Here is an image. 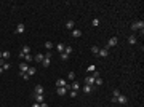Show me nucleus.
<instances>
[{
    "instance_id": "nucleus-12",
    "label": "nucleus",
    "mask_w": 144,
    "mask_h": 107,
    "mask_svg": "<svg viewBox=\"0 0 144 107\" xmlns=\"http://www.w3.org/2000/svg\"><path fill=\"white\" fill-rule=\"evenodd\" d=\"M27 69H29L27 62H21V64H19V72H27Z\"/></svg>"
},
{
    "instance_id": "nucleus-7",
    "label": "nucleus",
    "mask_w": 144,
    "mask_h": 107,
    "mask_svg": "<svg viewBox=\"0 0 144 107\" xmlns=\"http://www.w3.org/2000/svg\"><path fill=\"white\" fill-rule=\"evenodd\" d=\"M74 27H75V22L72 21V19H69V21L66 22V29H67V31H74Z\"/></svg>"
},
{
    "instance_id": "nucleus-21",
    "label": "nucleus",
    "mask_w": 144,
    "mask_h": 107,
    "mask_svg": "<svg viewBox=\"0 0 144 107\" xmlns=\"http://www.w3.org/2000/svg\"><path fill=\"white\" fill-rule=\"evenodd\" d=\"M10 56H11V54H10V51H8V50H5V51H2V58L5 59V61H6L8 58H10Z\"/></svg>"
},
{
    "instance_id": "nucleus-10",
    "label": "nucleus",
    "mask_w": 144,
    "mask_h": 107,
    "mask_svg": "<svg viewBox=\"0 0 144 107\" xmlns=\"http://www.w3.org/2000/svg\"><path fill=\"white\" fill-rule=\"evenodd\" d=\"M91 91H95V86H90V85L83 86V93H85V94H90Z\"/></svg>"
},
{
    "instance_id": "nucleus-24",
    "label": "nucleus",
    "mask_w": 144,
    "mask_h": 107,
    "mask_svg": "<svg viewBox=\"0 0 144 107\" xmlns=\"http://www.w3.org/2000/svg\"><path fill=\"white\" fill-rule=\"evenodd\" d=\"M64 53H66V54H70V53H72V46L66 45V48H64Z\"/></svg>"
},
{
    "instance_id": "nucleus-40",
    "label": "nucleus",
    "mask_w": 144,
    "mask_h": 107,
    "mask_svg": "<svg viewBox=\"0 0 144 107\" xmlns=\"http://www.w3.org/2000/svg\"><path fill=\"white\" fill-rule=\"evenodd\" d=\"M3 72H5V70H3V67H0V74H3Z\"/></svg>"
},
{
    "instance_id": "nucleus-41",
    "label": "nucleus",
    "mask_w": 144,
    "mask_h": 107,
    "mask_svg": "<svg viewBox=\"0 0 144 107\" xmlns=\"http://www.w3.org/2000/svg\"><path fill=\"white\" fill-rule=\"evenodd\" d=\"M0 58H2V51H0Z\"/></svg>"
},
{
    "instance_id": "nucleus-27",
    "label": "nucleus",
    "mask_w": 144,
    "mask_h": 107,
    "mask_svg": "<svg viewBox=\"0 0 144 107\" xmlns=\"http://www.w3.org/2000/svg\"><path fill=\"white\" fill-rule=\"evenodd\" d=\"M67 78H69L70 82H74L75 80V74H74V72H69V74H67Z\"/></svg>"
},
{
    "instance_id": "nucleus-19",
    "label": "nucleus",
    "mask_w": 144,
    "mask_h": 107,
    "mask_svg": "<svg viewBox=\"0 0 144 107\" xmlns=\"http://www.w3.org/2000/svg\"><path fill=\"white\" fill-rule=\"evenodd\" d=\"M50 64H51V59H48V58H45L42 61V66H43V67H48Z\"/></svg>"
},
{
    "instance_id": "nucleus-20",
    "label": "nucleus",
    "mask_w": 144,
    "mask_h": 107,
    "mask_svg": "<svg viewBox=\"0 0 144 107\" xmlns=\"http://www.w3.org/2000/svg\"><path fill=\"white\" fill-rule=\"evenodd\" d=\"M128 43H130V45H136V37H134V35H130V37H128Z\"/></svg>"
},
{
    "instance_id": "nucleus-22",
    "label": "nucleus",
    "mask_w": 144,
    "mask_h": 107,
    "mask_svg": "<svg viewBox=\"0 0 144 107\" xmlns=\"http://www.w3.org/2000/svg\"><path fill=\"white\" fill-rule=\"evenodd\" d=\"M35 72H37V70H35V67H29V69H27V75H29V77L35 75Z\"/></svg>"
},
{
    "instance_id": "nucleus-39",
    "label": "nucleus",
    "mask_w": 144,
    "mask_h": 107,
    "mask_svg": "<svg viewBox=\"0 0 144 107\" xmlns=\"http://www.w3.org/2000/svg\"><path fill=\"white\" fill-rule=\"evenodd\" d=\"M40 107H48V104H47V102H42V104H40Z\"/></svg>"
},
{
    "instance_id": "nucleus-8",
    "label": "nucleus",
    "mask_w": 144,
    "mask_h": 107,
    "mask_svg": "<svg viewBox=\"0 0 144 107\" xmlns=\"http://www.w3.org/2000/svg\"><path fill=\"white\" fill-rule=\"evenodd\" d=\"M34 99H35V102H38V104L45 102V97H43V94H34Z\"/></svg>"
},
{
    "instance_id": "nucleus-28",
    "label": "nucleus",
    "mask_w": 144,
    "mask_h": 107,
    "mask_svg": "<svg viewBox=\"0 0 144 107\" xmlns=\"http://www.w3.org/2000/svg\"><path fill=\"white\" fill-rule=\"evenodd\" d=\"M45 48H47L48 51H51V48H53V43H51V42H47V43H45Z\"/></svg>"
},
{
    "instance_id": "nucleus-25",
    "label": "nucleus",
    "mask_w": 144,
    "mask_h": 107,
    "mask_svg": "<svg viewBox=\"0 0 144 107\" xmlns=\"http://www.w3.org/2000/svg\"><path fill=\"white\" fill-rule=\"evenodd\" d=\"M59 58H61V61H67V59H69V54L61 53V54H59Z\"/></svg>"
},
{
    "instance_id": "nucleus-35",
    "label": "nucleus",
    "mask_w": 144,
    "mask_h": 107,
    "mask_svg": "<svg viewBox=\"0 0 144 107\" xmlns=\"http://www.w3.org/2000/svg\"><path fill=\"white\" fill-rule=\"evenodd\" d=\"M91 75H93L95 78H99V72H98V70H95V72H93V74H91Z\"/></svg>"
},
{
    "instance_id": "nucleus-11",
    "label": "nucleus",
    "mask_w": 144,
    "mask_h": 107,
    "mask_svg": "<svg viewBox=\"0 0 144 107\" xmlns=\"http://www.w3.org/2000/svg\"><path fill=\"white\" fill-rule=\"evenodd\" d=\"M43 91H45V88L42 85H35V94H43Z\"/></svg>"
},
{
    "instance_id": "nucleus-32",
    "label": "nucleus",
    "mask_w": 144,
    "mask_h": 107,
    "mask_svg": "<svg viewBox=\"0 0 144 107\" xmlns=\"http://www.w3.org/2000/svg\"><path fill=\"white\" fill-rule=\"evenodd\" d=\"M67 94H69L70 97H77V91H72V90H70L69 93H67Z\"/></svg>"
},
{
    "instance_id": "nucleus-1",
    "label": "nucleus",
    "mask_w": 144,
    "mask_h": 107,
    "mask_svg": "<svg viewBox=\"0 0 144 107\" xmlns=\"http://www.w3.org/2000/svg\"><path fill=\"white\" fill-rule=\"evenodd\" d=\"M131 29H133V31H138V29H139V31H141V35H143V34H144V31H143V29H144V22L143 21L133 22V24H131Z\"/></svg>"
},
{
    "instance_id": "nucleus-17",
    "label": "nucleus",
    "mask_w": 144,
    "mask_h": 107,
    "mask_svg": "<svg viewBox=\"0 0 144 107\" xmlns=\"http://www.w3.org/2000/svg\"><path fill=\"white\" fill-rule=\"evenodd\" d=\"M120 96V90H114V96H112V102L117 101V97Z\"/></svg>"
},
{
    "instance_id": "nucleus-38",
    "label": "nucleus",
    "mask_w": 144,
    "mask_h": 107,
    "mask_svg": "<svg viewBox=\"0 0 144 107\" xmlns=\"http://www.w3.org/2000/svg\"><path fill=\"white\" fill-rule=\"evenodd\" d=\"M31 107H40V104H38V102H34V104H32Z\"/></svg>"
},
{
    "instance_id": "nucleus-30",
    "label": "nucleus",
    "mask_w": 144,
    "mask_h": 107,
    "mask_svg": "<svg viewBox=\"0 0 144 107\" xmlns=\"http://www.w3.org/2000/svg\"><path fill=\"white\" fill-rule=\"evenodd\" d=\"M91 24H93L95 27H98V26H99V19H98V18H95V19L91 21Z\"/></svg>"
},
{
    "instance_id": "nucleus-33",
    "label": "nucleus",
    "mask_w": 144,
    "mask_h": 107,
    "mask_svg": "<svg viewBox=\"0 0 144 107\" xmlns=\"http://www.w3.org/2000/svg\"><path fill=\"white\" fill-rule=\"evenodd\" d=\"M95 85H98V86H99V85H102V78H101V77H99V78H96V80H95Z\"/></svg>"
},
{
    "instance_id": "nucleus-34",
    "label": "nucleus",
    "mask_w": 144,
    "mask_h": 107,
    "mask_svg": "<svg viewBox=\"0 0 144 107\" xmlns=\"http://www.w3.org/2000/svg\"><path fill=\"white\" fill-rule=\"evenodd\" d=\"M10 67H11V64H10V62H5V64H3V70H8Z\"/></svg>"
},
{
    "instance_id": "nucleus-4",
    "label": "nucleus",
    "mask_w": 144,
    "mask_h": 107,
    "mask_svg": "<svg viewBox=\"0 0 144 107\" xmlns=\"http://www.w3.org/2000/svg\"><path fill=\"white\" fill-rule=\"evenodd\" d=\"M115 102H118V104H122V106H125V104L128 102V99H127V96H125V94H120V96L117 97V101H115Z\"/></svg>"
},
{
    "instance_id": "nucleus-18",
    "label": "nucleus",
    "mask_w": 144,
    "mask_h": 107,
    "mask_svg": "<svg viewBox=\"0 0 144 107\" xmlns=\"http://www.w3.org/2000/svg\"><path fill=\"white\" fill-rule=\"evenodd\" d=\"M56 48H58L59 54H61V53H64V48H66V45H64V43H58V45H56Z\"/></svg>"
},
{
    "instance_id": "nucleus-36",
    "label": "nucleus",
    "mask_w": 144,
    "mask_h": 107,
    "mask_svg": "<svg viewBox=\"0 0 144 107\" xmlns=\"http://www.w3.org/2000/svg\"><path fill=\"white\" fill-rule=\"evenodd\" d=\"M5 62H6L5 59H3V58H0V67H3V64H5Z\"/></svg>"
},
{
    "instance_id": "nucleus-29",
    "label": "nucleus",
    "mask_w": 144,
    "mask_h": 107,
    "mask_svg": "<svg viewBox=\"0 0 144 107\" xmlns=\"http://www.w3.org/2000/svg\"><path fill=\"white\" fill-rule=\"evenodd\" d=\"M98 51H99V48H98L96 45H93V46H91V53H93V54H98Z\"/></svg>"
},
{
    "instance_id": "nucleus-26",
    "label": "nucleus",
    "mask_w": 144,
    "mask_h": 107,
    "mask_svg": "<svg viewBox=\"0 0 144 107\" xmlns=\"http://www.w3.org/2000/svg\"><path fill=\"white\" fill-rule=\"evenodd\" d=\"M86 70H88V74H93V72H95V70H96V67H95V66H93V64H90V66H88V69H86Z\"/></svg>"
},
{
    "instance_id": "nucleus-31",
    "label": "nucleus",
    "mask_w": 144,
    "mask_h": 107,
    "mask_svg": "<svg viewBox=\"0 0 144 107\" xmlns=\"http://www.w3.org/2000/svg\"><path fill=\"white\" fill-rule=\"evenodd\" d=\"M24 59H26V62H31V61H34V58H32L31 54H26V56H24Z\"/></svg>"
},
{
    "instance_id": "nucleus-13",
    "label": "nucleus",
    "mask_w": 144,
    "mask_h": 107,
    "mask_svg": "<svg viewBox=\"0 0 144 107\" xmlns=\"http://www.w3.org/2000/svg\"><path fill=\"white\" fill-rule=\"evenodd\" d=\"M56 93H58L59 96H64V94H67L69 91L66 90V86H64V88H58V90H56Z\"/></svg>"
},
{
    "instance_id": "nucleus-14",
    "label": "nucleus",
    "mask_w": 144,
    "mask_h": 107,
    "mask_svg": "<svg viewBox=\"0 0 144 107\" xmlns=\"http://www.w3.org/2000/svg\"><path fill=\"white\" fill-rule=\"evenodd\" d=\"M72 37H74V38L82 37V31H79V29H74V31H72Z\"/></svg>"
},
{
    "instance_id": "nucleus-16",
    "label": "nucleus",
    "mask_w": 144,
    "mask_h": 107,
    "mask_svg": "<svg viewBox=\"0 0 144 107\" xmlns=\"http://www.w3.org/2000/svg\"><path fill=\"white\" fill-rule=\"evenodd\" d=\"M70 90H72V91H77V93H79V90H80V85L77 83V82H74V83L70 85Z\"/></svg>"
},
{
    "instance_id": "nucleus-15",
    "label": "nucleus",
    "mask_w": 144,
    "mask_h": 107,
    "mask_svg": "<svg viewBox=\"0 0 144 107\" xmlns=\"http://www.w3.org/2000/svg\"><path fill=\"white\" fill-rule=\"evenodd\" d=\"M43 59H45V54H40V53H38L37 56L34 58V61H35V62H42Z\"/></svg>"
},
{
    "instance_id": "nucleus-9",
    "label": "nucleus",
    "mask_w": 144,
    "mask_h": 107,
    "mask_svg": "<svg viewBox=\"0 0 144 107\" xmlns=\"http://www.w3.org/2000/svg\"><path fill=\"white\" fill-rule=\"evenodd\" d=\"M66 85H67V83H66L64 78H58V80H56V86H58V88H64Z\"/></svg>"
},
{
    "instance_id": "nucleus-37",
    "label": "nucleus",
    "mask_w": 144,
    "mask_h": 107,
    "mask_svg": "<svg viewBox=\"0 0 144 107\" xmlns=\"http://www.w3.org/2000/svg\"><path fill=\"white\" fill-rule=\"evenodd\" d=\"M45 58H48V59H51V51H47V54H45Z\"/></svg>"
},
{
    "instance_id": "nucleus-5",
    "label": "nucleus",
    "mask_w": 144,
    "mask_h": 107,
    "mask_svg": "<svg viewBox=\"0 0 144 107\" xmlns=\"http://www.w3.org/2000/svg\"><path fill=\"white\" fill-rule=\"evenodd\" d=\"M117 43H118L117 37H112V38H109V42H107V48H111V46H115Z\"/></svg>"
},
{
    "instance_id": "nucleus-2",
    "label": "nucleus",
    "mask_w": 144,
    "mask_h": 107,
    "mask_svg": "<svg viewBox=\"0 0 144 107\" xmlns=\"http://www.w3.org/2000/svg\"><path fill=\"white\" fill-rule=\"evenodd\" d=\"M98 56H101V58H107V56H109V48H107V46H104V48H99V51H98Z\"/></svg>"
},
{
    "instance_id": "nucleus-23",
    "label": "nucleus",
    "mask_w": 144,
    "mask_h": 107,
    "mask_svg": "<svg viewBox=\"0 0 144 107\" xmlns=\"http://www.w3.org/2000/svg\"><path fill=\"white\" fill-rule=\"evenodd\" d=\"M21 51H22L24 54H31V46H27V45H26V46H22Z\"/></svg>"
},
{
    "instance_id": "nucleus-6",
    "label": "nucleus",
    "mask_w": 144,
    "mask_h": 107,
    "mask_svg": "<svg viewBox=\"0 0 144 107\" xmlns=\"http://www.w3.org/2000/svg\"><path fill=\"white\" fill-rule=\"evenodd\" d=\"M24 31H26V26H24L22 22H19V24L16 26V31H15V32H16V34H22Z\"/></svg>"
},
{
    "instance_id": "nucleus-3",
    "label": "nucleus",
    "mask_w": 144,
    "mask_h": 107,
    "mask_svg": "<svg viewBox=\"0 0 144 107\" xmlns=\"http://www.w3.org/2000/svg\"><path fill=\"white\" fill-rule=\"evenodd\" d=\"M95 77H93V75H88V77H86L85 78V85H90V86H95Z\"/></svg>"
}]
</instances>
